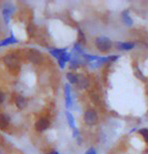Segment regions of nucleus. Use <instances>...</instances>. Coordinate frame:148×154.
Segmentation results:
<instances>
[{
    "instance_id": "1",
    "label": "nucleus",
    "mask_w": 148,
    "mask_h": 154,
    "mask_svg": "<svg viewBox=\"0 0 148 154\" xmlns=\"http://www.w3.org/2000/svg\"><path fill=\"white\" fill-rule=\"evenodd\" d=\"M95 45H96V47L99 51L107 52L112 47V42H111V40L108 37L99 36V37H97L95 39Z\"/></svg>"
},
{
    "instance_id": "2",
    "label": "nucleus",
    "mask_w": 148,
    "mask_h": 154,
    "mask_svg": "<svg viewBox=\"0 0 148 154\" xmlns=\"http://www.w3.org/2000/svg\"><path fill=\"white\" fill-rule=\"evenodd\" d=\"M83 120H84L85 124L87 125H95L98 122V115L97 112L94 109H87L83 116Z\"/></svg>"
},
{
    "instance_id": "3",
    "label": "nucleus",
    "mask_w": 148,
    "mask_h": 154,
    "mask_svg": "<svg viewBox=\"0 0 148 154\" xmlns=\"http://www.w3.org/2000/svg\"><path fill=\"white\" fill-rule=\"evenodd\" d=\"M4 63L5 65L9 67V68L13 69V68H16L18 66V63H19V61H18L17 57L15 56L13 54H7L4 56Z\"/></svg>"
},
{
    "instance_id": "4",
    "label": "nucleus",
    "mask_w": 148,
    "mask_h": 154,
    "mask_svg": "<svg viewBox=\"0 0 148 154\" xmlns=\"http://www.w3.org/2000/svg\"><path fill=\"white\" fill-rule=\"evenodd\" d=\"M49 125H50V122H49V120L47 118H40L35 122L34 128L36 131L43 132V131H45L46 129H48Z\"/></svg>"
},
{
    "instance_id": "5",
    "label": "nucleus",
    "mask_w": 148,
    "mask_h": 154,
    "mask_svg": "<svg viewBox=\"0 0 148 154\" xmlns=\"http://www.w3.org/2000/svg\"><path fill=\"white\" fill-rule=\"evenodd\" d=\"M64 96H65V105H66V108L69 109L70 107H71L72 99H71V88H70V85L68 84V83L64 85Z\"/></svg>"
},
{
    "instance_id": "6",
    "label": "nucleus",
    "mask_w": 148,
    "mask_h": 154,
    "mask_svg": "<svg viewBox=\"0 0 148 154\" xmlns=\"http://www.w3.org/2000/svg\"><path fill=\"white\" fill-rule=\"evenodd\" d=\"M28 57H29V59L31 60V62L35 64H39L40 61H41V54L37 50H35V49H31V50L29 51Z\"/></svg>"
},
{
    "instance_id": "7",
    "label": "nucleus",
    "mask_w": 148,
    "mask_h": 154,
    "mask_svg": "<svg viewBox=\"0 0 148 154\" xmlns=\"http://www.w3.org/2000/svg\"><path fill=\"white\" fill-rule=\"evenodd\" d=\"M14 12V6H10L9 5L8 7H4L2 10V15H3V18H4V21L5 23L7 24L9 22V19H10V16L13 14Z\"/></svg>"
},
{
    "instance_id": "8",
    "label": "nucleus",
    "mask_w": 148,
    "mask_h": 154,
    "mask_svg": "<svg viewBox=\"0 0 148 154\" xmlns=\"http://www.w3.org/2000/svg\"><path fill=\"white\" fill-rule=\"evenodd\" d=\"M17 42H18L17 38L11 33L10 36H8L7 38H5V39H3V40L0 41V47H3V46H8V45L14 44V43H17Z\"/></svg>"
},
{
    "instance_id": "9",
    "label": "nucleus",
    "mask_w": 148,
    "mask_h": 154,
    "mask_svg": "<svg viewBox=\"0 0 148 154\" xmlns=\"http://www.w3.org/2000/svg\"><path fill=\"white\" fill-rule=\"evenodd\" d=\"M134 43L132 42H117L116 47L119 50H131L134 48Z\"/></svg>"
},
{
    "instance_id": "10",
    "label": "nucleus",
    "mask_w": 148,
    "mask_h": 154,
    "mask_svg": "<svg viewBox=\"0 0 148 154\" xmlns=\"http://www.w3.org/2000/svg\"><path fill=\"white\" fill-rule=\"evenodd\" d=\"M77 86L80 89H86L88 87V80L86 77L82 76V75H78V80H77Z\"/></svg>"
},
{
    "instance_id": "11",
    "label": "nucleus",
    "mask_w": 148,
    "mask_h": 154,
    "mask_svg": "<svg viewBox=\"0 0 148 154\" xmlns=\"http://www.w3.org/2000/svg\"><path fill=\"white\" fill-rule=\"evenodd\" d=\"M15 105H16L17 108L20 109V110L25 108L26 101H25V99H24V97L21 96V95H18V96H16V98H15Z\"/></svg>"
},
{
    "instance_id": "12",
    "label": "nucleus",
    "mask_w": 148,
    "mask_h": 154,
    "mask_svg": "<svg viewBox=\"0 0 148 154\" xmlns=\"http://www.w3.org/2000/svg\"><path fill=\"white\" fill-rule=\"evenodd\" d=\"M67 49L66 48H62V49H59V48H54V49H50L49 52H50V54L53 56L54 58H56V59H59V57L61 56V54L64 53V52H66Z\"/></svg>"
},
{
    "instance_id": "13",
    "label": "nucleus",
    "mask_w": 148,
    "mask_h": 154,
    "mask_svg": "<svg viewBox=\"0 0 148 154\" xmlns=\"http://www.w3.org/2000/svg\"><path fill=\"white\" fill-rule=\"evenodd\" d=\"M8 123H9L8 116L5 114H0V129L5 130L8 127Z\"/></svg>"
},
{
    "instance_id": "14",
    "label": "nucleus",
    "mask_w": 148,
    "mask_h": 154,
    "mask_svg": "<svg viewBox=\"0 0 148 154\" xmlns=\"http://www.w3.org/2000/svg\"><path fill=\"white\" fill-rule=\"evenodd\" d=\"M122 20H123V22L125 23V25H127V26H132V24H133V20H132L131 17L128 15L127 11H124L122 13Z\"/></svg>"
},
{
    "instance_id": "15",
    "label": "nucleus",
    "mask_w": 148,
    "mask_h": 154,
    "mask_svg": "<svg viewBox=\"0 0 148 154\" xmlns=\"http://www.w3.org/2000/svg\"><path fill=\"white\" fill-rule=\"evenodd\" d=\"M66 78L69 81L70 84H76L77 80H78V75L75 74V73H73V72H68L66 74Z\"/></svg>"
},
{
    "instance_id": "16",
    "label": "nucleus",
    "mask_w": 148,
    "mask_h": 154,
    "mask_svg": "<svg viewBox=\"0 0 148 154\" xmlns=\"http://www.w3.org/2000/svg\"><path fill=\"white\" fill-rule=\"evenodd\" d=\"M65 114H66V119H67V122H68L69 126L72 128V130H73V129H75L76 128V126H75V120H74L73 115L69 111H66Z\"/></svg>"
},
{
    "instance_id": "17",
    "label": "nucleus",
    "mask_w": 148,
    "mask_h": 154,
    "mask_svg": "<svg viewBox=\"0 0 148 154\" xmlns=\"http://www.w3.org/2000/svg\"><path fill=\"white\" fill-rule=\"evenodd\" d=\"M78 63L79 62L77 61V59H71V60H70V65H69L70 69H76L77 67L79 66Z\"/></svg>"
},
{
    "instance_id": "18",
    "label": "nucleus",
    "mask_w": 148,
    "mask_h": 154,
    "mask_svg": "<svg viewBox=\"0 0 148 154\" xmlns=\"http://www.w3.org/2000/svg\"><path fill=\"white\" fill-rule=\"evenodd\" d=\"M139 132L141 133V135H142V136H143L144 140H145L146 142H148V129H146V128L141 129V130H140Z\"/></svg>"
},
{
    "instance_id": "19",
    "label": "nucleus",
    "mask_w": 148,
    "mask_h": 154,
    "mask_svg": "<svg viewBox=\"0 0 148 154\" xmlns=\"http://www.w3.org/2000/svg\"><path fill=\"white\" fill-rule=\"evenodd\" d=\"M74 50L77 51L78 53H82V49H81V46H80L79 43H76V44L74 45Z\"/></svg>"
},
{
    "instance_id": "20",
    "label": "nucleus",
    "mask_w": 148,
    "mask_h": 154,
    "mask_svg": "<svg viewBox=\"0 0 148 154\" xmlns=\"http://www.w3.org/2000/svg\"><path fill=\"white\" fill-rule=\"evenodd\" d=\"M78 34H79V39H80V41L84 43V42L86 41V39H85V36H84V34H83V32L81 31V30H79Z\"/></svg>"
},
{
    "instance_id": "21",
    "label": "nucleus",
    "mask_w": 148,
    "mask_h": 154,
    "mask_svg": "<svg viewBox=\"0 0 148 154\" xmlns=\"http://www.w3.org/2000/svg\"><path fill=\"white\" fill-rule=\"evenodd\" d=\"M57 61H58V64H59V67H60L61 69H64V68H65V65H66V63L64 62V61L60 60V59H58Z\"/></svg>"
},
{
    "instance_id": "22",
    "label": "nucleus",
    "mask_w": 148,
    "mask_h": 154,
    "mask_svg": "<svg viewBox=\"0 0 148 154\" xmlns=\"http://www.w3.org/2000/svg\"><path fill=\"white\" fill-rule=\"evenodd\" d=\"M85 154H96V150L94 148H89L87 151L85 152Z\"/></svg>"
},
{
    "instance_id": "23",
    "label": "nucleus",
    "mask_w": 148,
    "mask_h": 154,
    "mask_svg": "<svg viewBox=\"0 0 148 154\" xmlns=\"http://www.w3.org/2000/svg\"><path fill=\"white\" fill-rule=\"evenodd\" d=\"M4 98H5V96H4V93L0 90V105L3 103V101H4Z\"/></svg>"
},
{
    "instance_id": "24",
    "label": "nucleus",
    "mask_w": 148,
    "mask_h": 154,
    "mask_svg": "<svg viewBox=\"0 0 148 154\" xmlns=\"http://www.w3.org/2000/svg\"><path fill=\"white\" fill-rule=\"evenodd\" d=\"M78 134H79V132H78V130H77V128L73 129V137H77L78 136Z\"/></svg>"
},
{
    "instance_id": "25",
    "label": "nucleus",
    "mask_w": 148,
    "mask_h": 154,
    "mask_svg": "<svg viewBox=\"0 0 148 154\" xmlns=\"http://www.w3.org/2000/svg\"><path fill=\"white\" fill-rule=\"evenodd\" d=\"M47 154H60V153L57 151H51V152H48Z\"/></svg>"
}]
</instances>
